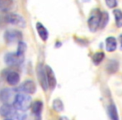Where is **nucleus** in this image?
<instances>
[{
  "instance_id": "f257e3e1",
  "label": "nucleus",
  "mask_w": 122,
  "mask_h": 120,
  "mask_svg": "<svg viewBox=\"0 0 122 120\" xmlns=\"http://www.w3.org/2000/svg\"><path fill=\"white\" fill-rule=\"evenodd\" d=\"M0 114L6 119L10 120H24L27 118V115L23 111L18 110L13 104L4 103L0 108Z\"/></svg>"
},
{
  "instance_id": "f03ea898",
  "label": "nucleus",
  "mask_w": 122,
  "mask_h": 120,
  "mask_svg": "<svg viewBox=\"0 0 122 120\" xmlns=\"http://www.w3.org/2000/svg\"><path fill=\"white\" fill-rule=\"evenodd\" d=\"M7 24H12L18 26L19 28H24L26 26V22L21 15L18 14H7L0 15V27H4Z\"/></svg>"
},
{
  "instance_id": "7ed1b4c3",
  "label": "nucleus",
  "mask_w": 122,
  "mask_h": 120,
  "mask_svg": "<svg viewBox=\"0 0 122 120\" xmlns=\"http://www.w3.org/2000/svg\"><path fill=\"white\" fill-rule=\"evenodd\" d=\"M14 105L18 110L25 112L31 108L32 105V98L28 93L19 92L16 95L14 102Z\"/></svg>"
},
{
  "instance_id": "20e7f679",
  "label": "nucleus",
  "mask_w": 122,
  "mask_h": 120,
  "mask_svg": "<svg viewBox=\"0 0 122 120\" xmlns=\"http://www.w3.org/2000/svg\"><path fill=\"white\" fill-rule=\"evenodd\" d=\"M101 14L102 12H100L98 9H94L90 14V16L88 19V27L91 32H96L100 29Z\"/></svg>"
},
{
  "instance_id": "39448f33",
  "label": "nucleus",
  "mask_w": 122,
  "mask_h": 120,
  "mask_svg": "<svg viewBox=\"0 0 122 120\" xmlns=\"http://www.w3.org/2000/svg\"><path fill=\"white\" fill-rule=\"evenodd\" d=\"M19 93L18 88H4L0 92V100L4 103L14 104L16 95Z\"/></svg>"
},
{
  "instance_id": "423d86ee",
  "label": "nucleus",
  "mask_w": 122,
  "mask_h": 120,
  "mask_svg": "<svg viewBox=\"0 0 122 120\" xmlns=\"http://www.w3.org/2000/svg\"><path fill=\"white\" fill-rule=\"evenodd\" d=\"M24 56L20 55L17 52L16 53H8L4 56V62L9 67L19 66L24 62Z\"/></svg>"
},
{
  "instance_id": "0eeeda50",
  "label": "nucleus",
  "mask_w": 122,
  "mask_h": 120,
  "mask_svg": "<svg viewBox=\"0 0 122 120\" xmlns=\"http://www.w3.org/2000/svg\"><path fill=\"white\" fill-rule=\"evenodd\" d=\"M36 73H37V78L39 82V84H40L41 88H43L44 91H46L49 88V84H48L45 68L43 65V63H38L37 68H36Z\"/></svg>"
},
{
  "instance_id": "6e6552de",
  "label": "nucleus",
  "mask_w": 122,
  "mask_h": 120,
  "mask_svg": "<svg viewBox=\"0 0 122 120\" xmlns=\"http://www.w3.org/2000/svg\"><path fill=\"white\" fill-rule=\"evenodd\" d=\"M23 39V34L20 31L16 29H9L4 34V40L7 43H19Z\"/></svg>"
},
{
  "instance_id": "1a4fd4ad",
  "label": "nucleus",
  "mask_w": 122,
  "mask_h": 120,
  "mask_svg": "<svg viewBox=\"0 0 122 120\" xmlns=\"http://www.w3.org/2000/svg\"><path fill=\"white\" fill-rule=\"evenodd\" d=\"M19 92H23V93H26L28 94H34L36 92V85L35 83L32 80L29 79L26 80L25 82L20 85V87L18 88Z\"/></svg>"
},
{
  "instance_id": "9d476101",
  "label": "nucleus",
  "mask_w": 122,
  "mask_h": 120,
  "mask_svg": "<svg viewBox=\"0 0 122 120\" xmlns=\"http://www.w3.org/2000/svg\"><path fill=\"white\" fill-rule=\"evenodd\" d=\"M44 68H45V72H46V76H47L49 88H50L51 89H54L56 84H57V80H56V77H55V75H54V71H53V69L51 68V67H49V65H45Z\"/></svg>"
},
{
  "instance_id": "9b49d317",
  "label": "nucleus",
  "mask_w": 122,
  "mask_h": 120,
  "mask_svg": "<svg viewBox=\"0 0 122 120\" xmlns=\"http://www.w3.org/2000/svg\"><path fill=\"white\" fill-rule=\"evenodd\" d=\"M20 76L16 71H9L6 73V81L11 86H15L19 83Z\"/></svg>"
},
{
  "instance_id": "f8f14e48",
  "label": "nucleus",
  "mask_w": 122,
  "mask_h": 120,
  "mask_svg": "<svg viewBox=\"0 0 122 120\" xmlns=\"http://www.w3.org/2000/svg\"><path fill=\"white\" fill-rule=\"evenodd\" d=\"M36 29H37L38 34L40 37V38L44 42H46L48 40V38H49V32H48L47 29L41 23L38 22L36 24Z\"/></svg>"
},
{
  "instance_id": "ddd939ff",
  "label": "nucleus",
  "mask_w": 122,
  "mask_h": 120,
  "mask_svg": "<svg viewBox=\"0 0 122 120\" xmlns=\"http://www.w3.org/2000/svg\"><path fill=\"white\" fill-rule=\"evenodd\" d=\"M117 48V41L115 37H108L105 39V48L108 52H114Z\"/></svg>"
},
{
  "instance_id": "4468645a",
  "label": "nucleus",
  "mask_w": 122,
  "mask_h": 120,
  "mask_svg": "<svg viewBox=\"0 0 122 120\" xmlns=\"http://www.w3.org/2000/svg\"><path fill=\"white\" fill-rule=\"evenodd\" d=\"M119 69V63L118 61L115 60V59H111L108 62V63L106 64V70L109 73L113 74L115 73Z\"/></svg>"
},
{
  "instance_id": "2eb2a0df",
  "label": "nucleus",
  "mask_w": 122,
  "mask_h": 120,
  "mask_svg": "<svg viewBox=\"0 0 122 120\" xmlns=\"http://www.w3.org/2000/svg\"><path fill=\"white\" fill-rule=\"evenodd\" d=\"M14 5V0H0V11L8 12L12 9Z\"/></svg>"
},
{
  "instance_id": "dca6fc26",
  "label": "nucleus",
  "mask_w": 122,
  "mask_h": 120,
  "mask_svg": "<svg viewBox=\"0 0 122 120\" xmlns=\"http://www.w3.org/2000/svg\"><path fill=\"white\" fill-rule=\"evenodd\" d=\"M31 109H32V113L36 116L40 115L41 112L43 109V103L40 100H37V101L32 103L31 105Z\"/></svg>"
},
{
  "instance_id": "f3484780",
  "label": "nucleus",
  "mask_w": 122,
  "mask_h": 120,
  "mask_svg": "<svg viewBox=\"0 0 122 120\" xmlns=\"http://www.w3.org/2000/svg\"><path fill=\"white\" fill-rule=\"evenodd\" d=\"M108 113H109V117H110V119H112V120H118L119 119L117 108L114 103H110V104L109 105Z\"/></svg>"
},
{
  "instance_id": "a211bd4d",
  "label": "nucleus",
  "mask_w": 122,
  "mask_h": 120,
  "mask_svg": "<svg viewBox=\"0 0 122 120\" xmlns=\"http://www.w3.org/2000/svg\"><path fill=\"white\" fill-rule=\"evenodd\" d=\"M105 58V53L104 52H96L92 56V62L95 65H99Z\"/></svg>"
},
{
  "instance_id": "6ab92c4d",
  "label": "nucleus",
  "mask_w": 122,
  "mask_h": 120,
  "mask_svg": "<svg viewBox=\"0 0 122 120\" xmlns=\"http://www.w3.org/2000/svg\"><path fill=\"white\" fill-rule=\"evenodd\" d=\"M115 19V24L118 28L122 27V11L120 9H115L113 11Z\"/></svg>"
},
{
  "instance_id": "aec40b11",
  "label": "nucleus",
  "mask_w": 122,
  "mask_h": 120,
  "mask_svg": "<svg viewBox=\"0 0 122 120\" xmlns=\"http://www.w3.org/2000/svg\"><path fill=\"white\" fill-rule=\"evenodd\" d=\"M52 107L56 112H61L64 109V103L60 99H54L53 102Z\"/></svg>"
},
{
  "instance_id": "412c9836",
  "label": "nucleus",
  "mask_w": 122,
  "mask_h": 120,
  "mask_svg": "<svg viewBox=\"0 0 122 120\" xmlns=\"http://www.w3.org/2000/svg\"><path fill=\"white\" fill-rule=\"evenodd\" d=\"M109 22V14L107 12H102L101 14V19H100V29H104L107 25Z\"/></svg>"
},
{
  "instance_id": "4be33fe9",
  "label": "nucleus",
  "mask_w": 122,
  "mask_h": 120,
  "mask_svg": "<svg viewBox=\"0 0 122 120\" xmlns=\"http://www.w3.org/2000/svg\"><path fill=\"white\" fill-rule=\"evenodd\" d=\"M26 49H27V45L24 42L20 41L19 43H18V48H17V53L20 55H24L26 52Z\"/></svg>"
},
{
  "instance_id": "5701e85b",
  "label": "nucleus",
  "mask_w": 122,
  "mask_h": 120,
  "mask_svg": "<svg viewBox=\"0 0 122 120\" xmlns=\"http://www.w3.org/2000/svg\"><path fill=\"white\" fill-rule=\"evenodd\" d=\"M105 4L110 9H114L117 6V0H105Z\"/></svg>"
},
{
  "instance_id": "b1692460",
  "label": "nucleus",
  "mask_w": 122,
  "mask_h": 120,
  "mask_svg": "<svg viewBox=\"0 0 122 120\" xmlns=\"http://www.w3.org/2000/svg\"><path fill=\"white\" fill-rule=\"evenodd\" d=\"M119 41H120V49L122 50V34H120L119 36Z\"/></svg>"
}]
</instances>
